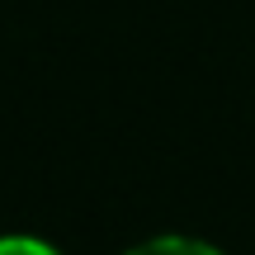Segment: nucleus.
<instances>
[{
    "instance_id": "nucleus-1",
    "label": "nucleus",
    "mask_w": 255,
    "mask_h": 255,
    "mask_svg": "<svg viewBox=\"0 0 255 255\" xmlns=\"http://www.w3.org/2000/svg\"><path fill=\"white\" fill-rule=\"evenodd\" d=\"M128 255H222V251L208 246V241H199V237H156V241L132 246Z\"/></svg>"
},
{
    "instance_id": "nucleus-2",
    "label": "nucleus",
    "mask_w": 255,
    "mask_h": 255,
    "mask_svg": "<svg viewBox=\"0 0 255 255\" xmlns=\"http://www.w3.org/2000/svg\"><path fill=\"white\" fill-rule=\"evenodd\" d=\"M0 255H57L38 237H0Z\"/></svg>"
}]
</instances>
